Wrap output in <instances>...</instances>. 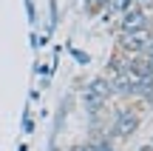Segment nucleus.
<instances>
[{"instance_id":"1","label":"nucleus","mask_w":153,"mask_h":151,"mask_svg":"<svg viewBox=\"0 0 153 151\" xmlns=\"http://www.w3.org/2000/svg\"><path fill=\"white\" fill-rule=\"evenodd\" d=\"M153 37L150 26H142V29H133V32H119V51H125L128 57H136L145 51L148 40Z\"/></svg>"},{"instance_id":"2","label":"nucleus","mask_w":153,"mask_h":151,"mask_svg":"<svg viewBox=\"0 0 153 151\" xmlns=\"http://www.w3.org/2000/svg\"><path fill=\"white\" fill-rule=\"evenodd\" d=\"M111 131H114V137H119V140H131L139 131V114L133 111V108H119Z\"/></svg>"},{"instance_id":"3","label":"nucleus","mask_w":153,"mask_h":151,"mask_svg":"<svg viewBox=\"0 0 153 151\" xmlns=\"http://www.w3.org/2000/svg\"><path fill=\"white\" fill-rule=\"evenodd\" d=\"M148 26V14H145L139 6H128L119 14V32H133V29Z\"/></svg>"},{"instance_id":"4","label":"nucleus","mask_w":153,"mask_h":151,"mask_svg":"<svg viewBox=\"0 0 153 151\" xmlns=\"http://www.w3.org/2000/svg\"><path fill=\"white\" fill-rule=\"evenodd\" d=\"M82 106H85L88 114H99L105 106H108V100H105L99 91H94L91 86H85V94H82Z\"/></svg>"},{"instance_id":"5","label":"nucleus","mask_w":153,"mask_h":151,"mask_svg":"<svg viewBox=\"0 0 153 151\" xmlns=\"http://www.w3.org/2000/svg\"><path fill=\"white\" fill-rule=\"evenodd\" d=\"M91 89H94V91H99V94H102L105 100H111V97L116 94V91H114V86H111V83H108L105 77H97V80L91 83Z\"/></svg>"},{"instance_id":"6","label":"nucleus","mask_w":153,"mask_h":151,"mask_svg":"<svg viewBox=\"0 0 153 151\" xmlns=\"http://www.w3.org/2000/svg\"><path fill=\"white\" fill-rule=\"evenodd\" d=\"M128 6H133V0H108V3H105V11H108V14H122Z\"/></svg>"},{"instance_id":"7","label":"nucleus","mask_w":153,"mask_h":151,"mask_svg":"<svg viewBox=\"0 0 153 151\" xmlns=\"http://www.w3.org/2000/svg\"><path fill=\"white\" fill-rule=\"evenodd\" d=\"M91 151H116V148L111 146V140H97V143L91 146Z\"/></svg>"},{"instance_id":"8","label":"nucleus","mask_w":153,"mask_h":151,"mask_svg":"<svg viewBox=\"0 0 153 151\" xmlns=\"http://www.w3.org/2000/svg\"><path fill=\"white\" fill-rule=\"evenodd\" d=\"M142 54H145V57H153V37L148 40V46H145V51H142Z\"/></svg>"},{"instance_id":"9","label":"nucleus","mask_w":153,"mask_h":151,"mask_svg":"<svg viewBox=\"0 0 153 151\" xmlns=\"http://www.w3.org/2000/svg\"><path fill=\"white\" fill-rule=\"evenodd\" d=\"M71 151H91V146H82V143H76V146H71Z\"/></svg>"},{"instance_id":"10","label":"nucleus","mask_w":153,"mask_h":151,"mask_svg":"<svg viewBox=\"0 0 153 151\" xmlns=\"http://www.w3.org/2000/svg\"><path fill=\"white\" fill-rule=\"evenodd\" d=\"M139 151H153V146H150V143H148V146H142V148H139Z\"/></svg>"},{"instance_id":"11","label":"nucleus","mask_w":153,"mask_h":151,"mask_svg":"<svg viewBox=\"0 0 153 151\" xmlns=\"http://www.w3.org/2000/svg\"><path fill=\"white\" fill-rule=\"evenodd\" d=\"M97 3H99V6H105V3H108V0H97Z\"/></svg>"},{"instance_id":"12","label":"nucleus","mask_w":153,"mask_h":151,"mask_svg":"<svg viewBox=\"0 0 153 151\" xmlns=\"http://www.w3.org/2000/svg\"><path fill=\"white\" fill-rule=\"evenodd\" d=\"M150 146H153V143H150Z\"/></svg>"}]
</instances>
